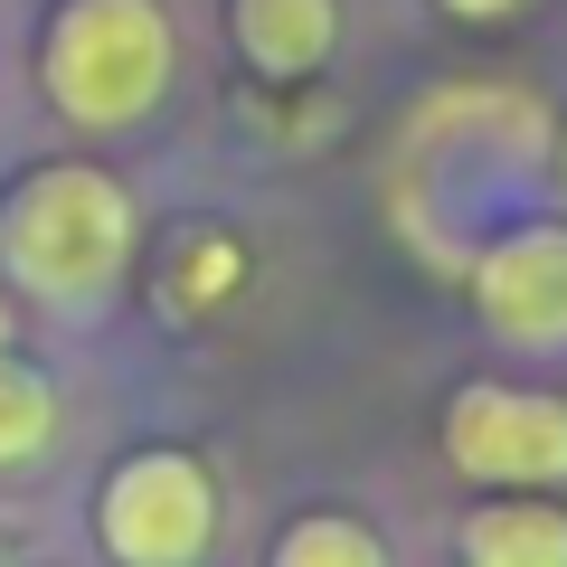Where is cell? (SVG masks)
I'll return each mask as SVG.
<instances>
[{
	"label": "cell",
	"mask_w": 567,
	"mask_h": 567,
	"mask_svg": "<svg viewBox=\"0 0 567 567\" xmlns=\"http://www.w3.org/2000/svg\"><path fill=\"white\" fill-rule=\"evenodd\" d=\"M0 265L39 303H95L133 265V189L95 162H39L0 199Z\"/></svg>",
	"instance_id": "6da1fadb"
},
{
	"label": "cell",
	"mask_w": 567,
	"mask_h": 567,
	"mask_svg": "<svg viewBox=\"0 0 567 567\" xmlns=\"http://www.w3.org/2000/svg\"><path fill=\"white\" fill-rule=\"evenodd\" d=\"M171 10L162 0H58L39 39V85L76 133H123L171 95Z\"/></svg>",
	"instance_id": "7a4b0ae2"
},
{
	"label": "cell",
	"mask_w": 567,
	"mask_h": 567,
	"mask_svg": "<svg viewBox=\"0 0 567 567\" xmlns=\"http://www.w3.org/2000/svg\"><path fill=\"white\" fill-rule=\"evenodd\" d=\"M95 539L114 567H199L208 539H218V483H208V464L181 445L123 454L95 492Z\"/></svg>",
	"instance_id": "3957f363"
},
{
	"label": "cell",
	"mask_w": 567,
	"mask_h": 567,
	"mask_svg": "<svg viewBox=\"0 0 567 567\" xmlns=\"http://www.w3.org/2000/svg\"><path fill=\"white\" fill-rule=\"evenodd\" d=\"M445 464L492 492H567V398L473 379L445 406Z\"/></svg>",
	"instance_id": "277c9868"
},
{
	"label": "cell",
	"mask_w": 567,
	"mask_h": 567,
	"mask_svg": "<svg viewBox=\"0 0 567 567\" xmlns=\"http://www.w3.org/2000/svg\"><path fill=\"white\" fill-rule=\"evenodd\" d=\"M473 303L511 350H567V227H511L473 265Z\"/></svg>",
	"instance_id": "5b68a950"
},
{
	"label": "cell",
	"mask_w": 567,
	"mask_h": 567,
	"mask_svg": "<svg viewBox=\"0 0 567 567\" xmlns=\"http://www.w3.org/2000/svg\"><path fill=\"white\" fill-rule=\"evenodd\" d=\"M227 29L256 76H312L341 39V0H227Z\"/></svg>",
	"instance_id": "8992f818"
},
{
	"label": "cell",
	"mask_w": 567,
	"mask_h": 567,
	"mask_svg": "<svg viewBox=\"0 0 567 567\" xmlns=\"http://www.w3.org/2000/svg\"><path fill=\"white\" fill-rule=\"evenodd\" d=\"M464 567H567V511L539 492L483 502L464 520Z\"/></svg>",
	"instance_id": "52a82bcc"
},
{
	"label": "cell",
	"mask_w": 567,
	"mask_h": 567,
	"mask_svg": "<svg viewBox=\"0 0 567 567\" xmlns=\"http://www.w3.org/2000/svg\"><path fill=\"white\" fill-rule=\"evenodd\" d=\"M48 445H58V379L0 350V473L39 464Z\"/></svg>",
	"instance_id": "ba28073f"
},
{
	"label": "cell",
	"mask_w": 567,
	"mask_h": 567,
	"mask_svg": "<svg viewBox=\"0 0 567 567\" xmlns=\"http://www.w3.org/2000/svg\"><path fill=\"white\" fill-rule=\"evenodd\" d=\"M275 567H388L379 529L350 520V511H303V520L275 539Z\"/></svg>",
	"instance_id": "9c48e42d"
},
{
	"label": "cell",
	"mask_w": 567,
	"mask_h": 567,
	"mask_svg": "<svg viewBox=\"0 0 567 567\" xmlns=\"http://www.w3.org/2000/svg\"><path fill=\"white\" fill-rule=\"evenodd\" d=\"M435 10H454V20H511L520 0H435Z\"/></svg>",
	"instance_id": "30bf717a"
},
{
	"label": "cell",
	"mask_w": 567,
	"mask_h": 567,
	"mask_svg": "<svg viewBox=\"0 0 567 567\" xmlns=\"http://www.w3.org/2000/svg\"><path fill=\"white\" fill-rule=\"evenodd\" d=\"M0 350H10V303H0Z\"/></svg>",
	"instance_id": "8fae6325"
},
{
	"label": "cell",
	"mask_w": 567,
	"mask_h": 567,
	"mask_svg": "<svg viewBox=\"0 0 567 567\" xmlns=\"http://www.w3.org/2000/svg\"><path fill=\"white\" fill-rule=\"evenodd\" d=\"M558 189H567V142H558Z\"/></svg>",
	"instance_id": "7c38bea8"
}]
</instances>
